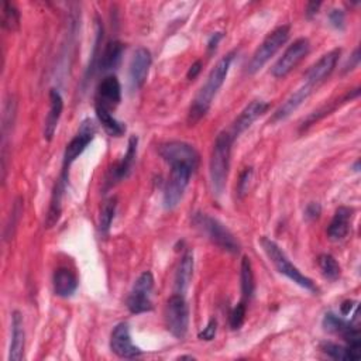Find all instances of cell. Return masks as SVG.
I'll return each instance as SVG.
<instances>
[{"label":"cell","instance_id":"cell-1","mask_svg":"<svg viewBox=\"0 0 361 361\" xmlns=\"http://www.w3.org/2000/svg\"><path fill=\"white\" fill-rule=\"evenodd\" d=\"M234 55H235V51H230L228 54H226L223 58H220L217 61L214 68L207 75L206 82L199 89L197 94L195 96V99L189 107L188 123L190 126L196 124L207 114L214 96L217 94L219 89L223 86V83L227 78V73H228V69L234 59Z\"/></svg>","mask_w":361,"mask_h":361},{"label":"cell","instance_id":"cell-2","mask_svg":"<svg viewBox=\"0 0 361 361\" xmlns=\"http://www.w3.org/2000/svg\"><path fill=\"white\" fill-rule=\"evenodd\" d=\"M234 137L230 131H221L217 134L209 164L210 180L213 192L220 196L226 188L228 169H230V157H231V147L234 142Z\"/></svg>","mask_w":361,"mask_h":361},{"label":"cell","instance_id":"cell-3","mask_svg":"<svg viewBox=\"0 0 361 361\" xmlns=\"http://www.w3.org/2000/svg\"><path fill=\"white\" fill-rule=\"evenodd\" d=\"M259 244L279 274L285 275L293 283L299 285L306 290L317 292V286L314 285V282L310 278H307L305 274H302L296 265H293V262L286 257V254L275 241H272L268 237H262L259 240Z\"/></svg>","mask_w":361,"mask_h":361},{"label":"cell","instance_id":"cell-4","mask_svg":"<svg viewBox=\"0 0 361 361\" xmlns=\"http://www.w3.org/2000/svg\"><path fill=\"white\" fill-rule=\"evenodd\" d=\"M192 223L195 227L204 234L214 245L227 251L230 254H237L240 251V244L231 234V231L217 219L212 217L207 213L197 212L192 217Z\"/></svg>","mask_w":361,"mask_h":361},{"label":"cell","instance_id":"cell-5","mask_svg":"<svg viewBox=\"0 0 361 361\" xmlns=\"http://www.w3.org/2000/svg\"><path fill=\"white\" fill-rule=\"evenodd\" d=\"M289 34H290V28L286 24L272 30L252 54L247 65V72L248 73L258 72L282 48V45L288 41Z\"/></svg>","mask_w":361,"mask_h":361},{"label":"cell","instance_id":"cell-6","mask_svg":"<svg viewBox=\"0 0 361 361\" xmlns=\"http://www.w3.org/2000/svg\"><path fill=\"white\" fill-rule=\"evenodd\" d=\"M169 176L164 188V207L171 210L179 204V202L183 197V193L189 185L190 176L193 175L195 169L183 165V164H176L169 166Z\"/></svg>","mask_w":361,"mask_h":361},{"label":"cell","instance_id":"cell-7","mask_svg":"<svg viewBox=\"0 0 361 361\" xmlns=\"http://www.w3.org/2000/svg\"><path fill=\"white\" fill-rule=\"evenodd\" d=\"M96 135V124L92 118H85L75 137L68 142L65 152H63V161H62V173L61 176L68 179V172L71 165L79 158V155L86 149V147L93 141Z\"/></svg>","mask_w":361,"mask_h":361},{"label":"cell","instance_id":"cell-8","mask_svg":"<svg viewBox=\"0 0 361 361\" xmlns=\"http://www.w3.org/2000/svg\"><path fill=\"white\" fill-rule=\"evenodd\" d=\"M165 324L168 331L176 337L183 338L189 327V307L180 293H173L165 307Z\"/></svg>","mask_w":361,"mask_h":361},{"label":"cell","instance_id":"cell-9","mask_svg":"<svg viewBox=\"0 0 361 361\" xmlns=\"http://www.w3.org/2000/svg\"><path fill=\"white\" fill-rule=\"evenodd\" d=\"M152 288H154V276L149 271H144L135 279L133 289L127 296V300H126L127 309L134 314L151 312L152 310V302H151Z\"/></svg>","mask_w":361,"mask_h":361},{"label":"cell","instance_id":"cell-10","mask_svg":"<svg viewBox=\"0 0 361 361\" xmlns=\"http://www.w3.org/2000/svg\"><path fill=\"white\" fill-rule=\"evenodd\" d=\"M159 157L171 166L183 164L196 171L199 165V152L196 148L185 141H168L158 147Z\"/></svg>","mask_w":361,"mask_h":361},{"label":"cell","instance_id":"cell-11","mask_svg":"<svg viewBox=\"0 0 361 361\" xmlns=\"http://www.w3.org/2000/svg\"><path fill=\"white\" fill-rule=\"evenodd\" d=\"M310 51V42L307 38L300 37L295 39L279 56V59L275 62V65L271 69L272 76L275 78H285L289 72H292L309 54Z\"/></svg>","mask_w":361,"mask_h":361},{"label":"cell","instance_id":"cell-12","mask_svg":"<svg viewBox=\"0 0 361 361\" xmlns=\"http://www.w3.org/2000/svg\"><path fill=\"white\" fill-rule=\"evenodd\" d=\"M322 324L326 331L338 334L345 341L347 345L361 348L360 329L355 327L350 320H345L344 317H340V316L329 312L324 314Z\"/></svg>","mask_w":361,"mask_h":361},{"label":"cell","instance_id":"cell-13","mask_svg":"<svg viewBox=\"0 0 361 361\" xmlns=\"http://www.w3.org/2000/svg\"><path fill=\"white\" fill-rule=\"evenodd\" d=\"M110 350L120 358H135L142 354L141 348L133 343L130 327L126 322L113 327L110 334Z\"/></svg>","mask_w":361,"mask_h":361},{"label":"cell","instance_id":"cell-14","mask_svg":"<svg viewBox=\"0 0 361 361\" xmlns=\"http://www.w3.org/2000/svg\"><path fill=\"white\" fill-rule=\"evenodd\" d=\"M340 48L331 49L327 54H324L317 62H314L305 73V85L314 89L316 86L323 83L334 71L337 61L340 58Z\"/></svg>","mask_w":361,"mask_h":361},{"label":"cell","instance_id":"cell-15","mask_svg":"<svg viewBox=\"0 0 361 361\" xmlns=\"http://www.w3.org/2000/svg\"><path fill=\"white\" fill-rule=\"evenodd\" d=\"M121 102V85L114 75L104 76L97 89H96V97H94V106L103 107L109 111L114 110Z\"/></svg>","mask_w":361,"mask_h":361},{"label":"cell","instance_id":"cell-16","mask_svg":"<svg viewBox=\"0 0 361 361\" xmlns=\"http://www.w3.org/2000/svg\"><path fill=\"white\" fill-rule=\"evenodd\" d=\"M151 62H152L151 52L147 48L140 47L134 51L130 62V68H128V80H130V87L133 90H138L144 86Z\"/></svg>","mask_w":361,"mask_h":361},{"label":"cell","instance_id":"cell-17","mask_svg":"<svg viewBox=\"0 0 361 361\" xmlns=\"http://www.w3.org/2000/svg\"><path fill=\"white\" fill-rule=\"evenodd\" d=\"M268 109H269V103H267L264 100H252V102H250L241 110V113L237 116V118L233 121V126H231V130H230L233 137L237 138L240 134H243Z\"/></svg>","mask_w":361,"mask_h":361},{"label":"cell","instance_id":"cell-18","mask_svg":"<svg viewBox=\"0 0 361 361\" xmlns=\"http://www.w3.org/2000/svg\"><path fill=\"white\" fill-rule=\"evenodd\" d=\"M313 89L307 85H302L298 90H295L272 114V117L269 118V123L275 124V123H281L283 120H286L295 110H298V107L312 94Z\"/></svg>","mask_w":361,"mask_h":361},{"label":"cell","instance_id":"cell-19","mask_svg":"<svg viewBox=\"0 0 361 361\" xmlns=\"http://www.w3.org/2000/svg\"><path fill=\"white\" fill-rule=\"evenodd\" d=\"M137 144H138V138L135 135H131L127 144L126 154L109 172V180H107L109 185H114L116 182H120L130 175L135 161V155H137Z\"/></svg>","mask_w":361,"mask_h":361},{"label":"cell","instance_id":"cell-20","mask_svg":"<svg viewBox=\"0 0 361 361\" xmlns=\"http://www.w3.org/2000/svg\"><path fill=\"white\" fill-rule=\"evenodd\" d=\"M25 347V331H24V319L18 310H14L11 314V341L8 350L10 361H20L24 358Z\"/></svg>","mask_w":361,"mask_h":361},{"label":"cell","instance_id":"cell-21","mask_svg":"<svg viewBox=\"0 0 361 361\" xmlns=\"http://www.w3.org/2000/svg\"><path fill=\"white\" fill-rule=\"evenodd\" d=\"M63 110V99L56 89L49 90V111L44 121V138L51 141L56 131L61 114Z\"/></svg>","mask_w":361,"mask_h":361},{"label":"cell","instance_id":"cell-22","mask_svg":"<svg viewBox=\"0 0 361 361\" xmlns=\"http://www.w3.org/2000/svg\"><path fill=\"white\" fill-rule=\"evenodd\" d=\"M353 213H354V210L347 206H340L336 210V213L327 227V235L331 241H340V240L345 238V235L350 231Z\"/></svg>","mask_w":361,"mask_h":361},{"label":"cell","instance_id":"cell-23","mask_svg":"<svg viewBox=\"0 0 361 361\" xmlns=\"http://www.w3.org/2000/svg\"><path fill=\"white\" fill-rule=\"evenodd\" d=\"M78 283L79 282L75 272L71 271L69 268L61 267L55 269L52 276V285L56 296H61V298L72 296L78 289Z\"/></svg>","mask_w":361,"mask_h":361},{"label":"cell","instance_id":"cell-24","mask_svg":"<svg viewBox=\"0 0 361 361\" xmlns=\"http://www.w3.org/2000/svg\"><path fill=\"white\" fill-rule=\"evenodd\" d=\"M66 180L68 179L61 176L56 180L55 186H54L51 200H49V207H48V212H47V216H45V221H44L45 228H51L59 221V217H61V213H62V197H63Z\"/></svg>","mask_w":361,"mask_h":361},{"label":"cell","instance_id":"cell-25","mask_svg":"<svg viewBox=\"0 0 361 361\" xmlns=\"http://www.w3.org/2000/svg\"><path fill=\"white\" fill-rule=\"evenodd\" d=\"M123 52H124V44L121 41L114 39V41L107 42V45L104 47V49L102 51V55L99 58L97 69L100 72H109V71L116 69L121 61Z\"/></svg>","mask_w":361,"mask_h":361},{"label":"cell","instance_id":"cell-26","mask_svg":"<svg viewBox=\"0 0 361 361\" xmlns=\"http://www.w3.org/2000/svg\"><path fill=\"white\" fill-rule=\"evenodd\" d=\"M193 275V252L192 251H186L179 262L176 275H175V289L176 293L185 295L186 289L189 288L190 279Z\"/></svg>","mask_w":361,"mask_h":361},{"label":"cell","instance_id":"cell-27","mask_svg":"<svg viewBox=\"0 0 361 361\" xmlns=\"http://www.w3.org/2000/svg\"><path fill=\"white\" fill-rule=\"evenodd\" d=\"M320 348L324 354H327L333 360H338V361H357V360L361 358V348L351 347V345H347V344L340 345L337 343L324 341L320 345Z\"/></svg>","mask_w":361,"mask_h":361},{"label":"cell","instance_id":"cell-28","mask_svg":"<svg viewBox=\"0 0 361 361\" xmlns=\"http://www.w3.org/2000/svg\"><path fill=\"white\" fill-rule=\"evenodd\" d=\"M94 111H96V117L99 120V123L102 124V127L104 128V131L111 135V137H121L126 133V124L120 120H117L111 111L103 109V107H97L94 106Z\"/></svg>","mask_w":361,"mask_h":361},{"label":"cell","instance_id":"cell-29","mask_svg":"<svg viewBox=\"0 0 361 361\" xmlns=\"http://www.w3.org/2000/svg\"><path fill=\"white\" fill-rule=\"evenodd\" d=\"M240 285H241V293H243V300H250L254 295L255 290V278L252 272V265L251 261L247 255L241 258V265H240Z\"/></svg>","mask_w":361,"mask_h":361},{"label":"cell","instance_id":"cell-30","mask_svg":"<svg viewBox=\"0 0 361 361\" xmlns=\"http://www.w3.org/2000/svg\"><path fill=\"white\" fill-rule=\"evenodd\" d=\"M116 207H117V199L109 197L103 202L102 209H100V214H99V231L102 235H107L116 214Z\"/></svg>","mask_w":361,"mask_h":361},{"label":"cell","instance_id":"cell-31","mask_svg":"<svg viewBox=\"0 0 361 361\" xmlns=\"http://www.w3.org/2000/svg\"><path fill=\"white\" fill-rule=\"evenodd\" d=\"M317 264H319V268H320V271H322V274L326 279L334 282L340 278L341 268H340V264L337 262V259L333 255H330V254L319 255Z\"/></svg>","mask_w":361,"mask_h":361},{"label":"cell","instance_id":"cell-32","mask_svg":"<svg viewBox=\"0 0 361 361\" xmlns=\"http://www.w3.org/2000/svg\"><path fill=\"white\" fill-rule=\"evenodd\" d=\"M1 27L7 31H17L20 27V11L18 8L10 3L4 1L1 8Z\"/></svg>","mask_w":361,"mask_h":361},{"label":"cell","instance_id":"cell-33","mask_svg":"<svg viewBox=\"0 0 361 361\" xmlns=\"http://www.w3.org/2000/svg\"><path fill=\"white\" fill-rule=\"evenodd\" d=\"M245 312H247L245 300L238 302V303L233 307V310H231V313H230V327H231L233 330H238V329L243 326V323H244V320H245Z\"/></svg>","mask_w":361,"mask_h":361},{"label":"cell","instance_id":"cell-34","mask_svg":"<svg viewBox=\"0 0 361 361\" xmlns=\"http://www.w3.org/2000/svg\"><path fill=\"white\" fill-rule=\"evenodd\" d=\"M21 210H23V207H21V197H18V199L16 200L14 206H13V210H11V213H10L8 223H7V226H6V231H4L6 240L11 238V235H13V233H14V228H16V224H17V220H18V217H20V214H21Z\"/></svg>","mask_w":361,"mask_h":361},{"label":"cell","instance_id":"cell-35","mask_svg":"<svg viewBox=\"0 0 361 361\" xmlns=\"http://www.w3.org/2000/svg\"><path fill=\"white\" fill-rule=\"evenodd\" d=\"M252 178V168H245L238 178L237 182V195L240 197H243L247 192H248V186H250V180Z\"/></svg>","mask_w":361,"mask_h":361},{"label":"cell","instance_id":"cell-36","mask_svg":"<svg viewBox=\"0 0 361 361\" xmlns=\"http://www.w3.org/2000/svg\"><path fill=\"white\" fill-rule=\"evenodd\" d=\"M340 313L341 316H350L351 320H354L357 317V313H358V303L355 300H344L341 305H340Z\"/></svg>","mask_w":361,"mask_h":361},{"label":"cell","instance_id":"cell-37","mask_svg":"<svg viewBox=\"0 0 361 361\" xmlns=\"http://www.w3.org/2000/svg\"><path fill=\"white\" fill-rule=\"evenodd\" d=\"M329 20L331 23V25L337 30H344V25H345V16H344V11L343 10H338V8H333L329 14Z\"/></svg>","mask_w":361,"mask_h":361},{"label":"cell","instance_id":"cell-38","mask_svg":"<svg viewBox=\"0 0 361 361\" xmlns=\"http://www.w3.org/2000/svg\"><path fill=\"white\" fill-rule=\"evenodd\" d=\"M216 331H217V320L216 319H210L209 323L206 324V327L199 333V338L210 341V340L214 338Z\"/></svg>","mask_w":361,"mask_h":361},{"label":"cell","instance_id":"cell-39","mask_svg":"<svg viewBox=\"0 0 361 361\" xmlns=\"http://www.w3.org/2000/svg\"><path fill=\"white\" fill-rule=\"evenodd\" d=\"M320 214H322V206L316 202L309 203L305 209V217L307 220H316V219L320 217Z\"/></svg>","mask_w":361,"mask_h":361},{"label":"cell","instance_id":"cell-40","mask_svg":"<svg viewBox=\"0 0 361 361\" xmlns=\"http://www.w3.org/2000/svg\"><path fill=\"white\" fill-rule=\"evenodd\" d=\"M221 38H223V34H221V32L213 34V35L209 38V41H207V51H209V52H213Z\"/></svg>","mask_w":361,"mask_h":361},{"label":"cell","instance_id":"cell-41","mask_svg":"<svg viewBox=\"0 0 361 361\" xmlns=\"http://www.w3.org/2000/svg\"><path fill=\"white\" fill-rule=\"evenodd\" d=\"M320 6H322L320 1H309L307 6H306V16H307L309 18H312L313 16H316L317 11H319V8H320Z\"/></svg>","mask_w":361,"mask_h":361},{"label":"cell","instance_id":"cell-42","mask_svg":"<svg viewBox=\"0 0 361 361\" xmlns=\"http://www.w3.org/2000/svg\"><path fill=\"white\" fill-rule=\"evenodd\" d=\"M200 71H202V61H196L195 63H192V66L189 68V71L186 73L188 79H195L200 73Z\"/></svg>","mask_w":361,"mask_h":361},{"label":"cell","instance_id":"cell-43","mask_svg":"<svg viewBox=\"0 0 361 361\" xmlns=\"http://www.w3.org/2000/svg\"><path fill=\"white\" fill-rule=\"evenodd\" d=\"M179 360H195L193 355H180Z\"/></svg>","mask_w":361,"mask_h":361}]
</instances>
